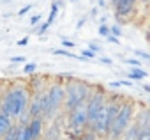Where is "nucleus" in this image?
Here are the masks:
<instances>
[{
  "label": "nucleus",
  "mask_w": 150,
  "mask_h": 140,
  "mask_svg": "<svg viewBox=\"0 0 150 140\" xmlns=\"http://www.w3.org/2000/svg\"><path fill=\"white\" fill-rule=\"evenodd\" d=\"M88 50H92L94 53H99V51H103V48H101L99 44H96V43H88Z\"/></svg>",
  "instance_id": "393cba45"
},
{
  "label": "nucleus",
  "mask_w": 150,
  "mask_h": 140,
  "mask_svg": "<svg viewBox=\"0 0 150 140\" xmlns=\"http://www.w3.org/2000/svg\"><path fill=\"white\" fill-rule=\"evenodd\" d=\"M46 96H48V106L42 114V119L46 122H51L55 117H58L60 110L64 108V98H65V89H64V82L62 80H55L48 85L46 89Z\"/></svg>",
  "instance_id": "20e7f679"
},
{
  "label": "nucleus",
  "mask_w": 150,
  "mask_h": 140,
  "mask_svg": "<svg viewBox=\"0 0 150 140\" xmlns=\"http://www.w3.org/2000/svg\"><path fill=\"white\" fill-rule=\"evenodd\" d=\"M85 23H87V16H83V18H80V20H78L76 29H78V30H80V29H83V25H85Z\"/></svg>",
  "instance_id": "c85d7f7f"
},
{
  "label": "nucleus",
  "mask_w": 150,
  "mask_h": 140,
  "mask_svg": "<svg viewBox=\"0 0 150 140\" xmlns=\"http://www.w3.org/2000/svg\"><path fill=\"white\" fill-rule=\"evenodd\" d=\"M138 0H117L113 4L115 6V18L118 21H127L129 14L134 11V6H136Z\"/></svg>",
  "instance_id": "423d86ee"
},
{
  "label": "nucleus",
  "mask_w": 150,
  "mask_h": 140,
  "mask_svg": "<svg viewBox=\"0 0 150 140\" xmlns=\"http://www.w3.org/2000/svg\"><path fill=\"white\" fill-rule=\"evenodd\" d=\"M28 128H30V133H32V138L34 140H42V133H44V128H46V121L42 117H32L30 122H28Z\"/></svg>",
  "instance_id": "6e6552de"
},
{
  "label": "nucleus",
  "mask_w": 150,
  "mask_h": 140,
  "mask_svg": "<svg viewBox=\"0 0 150 140\" xmlns=\"http://www.w3.org/2000/svg\"><path fill=\"white\" fill-rule=\"evenodd\" d=\"M14 135H16V122L13 124V128H11L9 131L4 135V138H2V140H14Z\"/></svg>",
  "instance_id": "f3484780"
},
{
  "label": "nucleus",
  "mask_w": 150,
  "mask_h": 140,
  "mask_svg": "<svg viewBox=\"0 0 150 140\" xmlns=\"http://www.w3.org/2000/svg\"><path fill=\"white\" fill-rule=\"evenodd\" d=\"M132 122L139 128V131L150 129V108L143 106L141 110H136V114H134V121H132Z\"/></svg>",
  "instance_id": "0eeeda50"
},
{
  "label": "nucleus",
  "mask_w": 150,
  "mask_h": 140,
  "mask_svg": "<svg viewBox=\"0 0 150 140\" xmlns=\"http://www.w3.org/2000/svg\"><path fill=\"white\" fill-rule=\"evenodd\" d=\"M145 39L150 43V25H148V27H146V30H145Z\"/></svg>",
  "instance_id": "473e14b6"
},
{
  "label": "nucleus",
  "mask_w": 150,
  "mask_h": 140,
  "mask_svg": "<svg viewBox=\"0 0 150 140\" xmlns=\"http://www.w3.org/2000/svg\"><path fill=\"white\" fill-rule=\"evenodd\" d=\"M124 62L132 66V67H141V60L139 59H124Z\"/></svg>",
  "instance_id": "412c9836"
},
{
  "label": "nucleus",
  "mask_w": 150,
  "mask_h": 140,
  "mask_svg": "<svg viewBox=\"0 0 150 140\" xmlns=\"http://www.w3.org/2000/svg\"><path fill=\"white\" fill-rule=\"evenodd\" d=\"M25 60H27V59H25L23 55H18V57H11V59H9L11 64H18V62H25Z\"/></svg>",
  "instance_id": "a878e982"
},
{
  "label": "nucleus",
  "mask_w": 150,
  "mask_h": 140,
  "mask_svg": "<svg viewBox=\"0 0 150 140\" xmlns=\"http://www.w3.org/2000/svg\"><path fill=\"white\" fill-rule=\"evenodd\" d=\"M48 29H50V25H48L46 21H42V23H41V25L37 27L35 34H37V36H42V34H46V30H48Z\"/></svg>",
  "instance_id": "6ab92c4d"
},
{
  "label": "nucleus",
  "mask_w": 150,
  "mask_h": 140,
  "mask_svg": "<svg viewBox=\"0 0 150 140\" xmlns=\"http://www.w3.org/2000/svg\"><path fill=\"white\" fill-rule=\"evenodd\" d=\"M106 39H108V43H113V44H120V39H118V37H115V36H111V34H110Z\"/></svg>",
  "instance_id": "c756f323"
},
{
  "label": "nucleus",
  "mask_w": 150,
  "mask_h": 140,
  "mask_svg": "<svg viewBox=\"0 0 150 140\" xmlns=\"http://www.w3.org/2000/svg\"><path fill=\"white\" fill-rule=\"evenodd\" d=\"M58 9H60V7H58V4H57V2H53V4H51V11H50V16H48V20H46V23H48L50 27L55 23V20H57V16H58Z\"/></svg>",
  "instance_id": "f8f14e48"
},
{
  "label": "nucleus",
  "mask_w": 150,
  "mask_h": 140,
  "mask_svg": "<svg viewBox=\"0 0 150 140\" xmlns=\"http://www.w3.org/2000/svg\"><path fill=\"white\" fill-rule=\"evenodd\" d=\"M127 76H129V80H143V78L148 76V73L143 67H132V69H129Z\"/></svg>",
  "instance_id": "9b49d317"
},
{
  "label": "nucleus",
  "mask_w": 150,
  "mask_h": 140,
  "mask_svg": "<svg viewBox=\"0 0 150 140\" xmlns=\"http://www.w3.org/2000/svg\"><path fill=\"white\" fill-rule=\"evenodd\" d=\"M81 57H85L87 60H90V59H96L97 53H94L92 50H87V48H85V50H81Z\"/></svg>",
  "instance_id": "aec40b11"
},
{
  "label": "nucleus",
  "mask_w": 150,
  "mask_h": 140,
  "mask_svg": "<svg viewBox=\"0 0 150 140\" xmlns=\"http://www.w3.org/2000/svg\"><path fill=\"white\" fill-rule=\"evenodd\" d=\"M14 140H34L28 124H18V122H16V135H14Z\"/></svg>",
  "instance_id": "1a4fd4ad"
},
{
  "label": "nucleus",
  "mask_w": 150,
  "mask_h": 140,
  "mask_svg": "<svg viewBox=\"0 0 150 140\" xmlns=\"http://www.w3.org/2000/svg\"><path fill=\"white\" fill-rule=\"evenodd\" d=\"M134 114H136V105H134V101L124 99V101L120 103V110H118V114H117V117H115V121H113L110 131L106 133L104 140H120V138L125 135L127 128L132 124Z\"/></svg>",
  "instance_id": "7ed1b4c3"
},
{
  "label": "nucleus",
  "mask_w": 150,
  "mask_h": 140,
  "mask_svg": "<svg viewBox=\"0 0 150 140\" xmlns=\"http://www.w3.org/2000/svg\"><path fill=\"white\" fill-rule=\"evenodd\" d=\"M97 34H99L101 37H108V36H110V27H108L106 23H101L99 29H97Z\"/></svg>",
  "instance_id": "2eb2a0df"
},
{
  "label": "nucleus",
  "mask_w": 150,
  "mask_h": 140,
  "mask_svg": "<svg viewBox=\"0 0 150 140\" xmlns=\"http://www.w3.org/2000/svg\"><path fill=\"white\" fill-rule=\"evenodd\" d=\"M64 89H65V98H64V114L71 112L72 108H76L81 103H87L88 96L92 94L94 87L88 82L78 80V78H71L67 82H64Z\"/></svg>",
  "instance_id": "f03ea898"
},
{
  "label": "nucleus",
  "mask_w": 150,
  "mask_h": 140,
  "mask_svg": "<svg viewBox=\"0 0 150 140\" xmlns=\"http://www.w3.org/2000/svg\"><path fill=\"white\" fill-rule=\"evenodd\" d=\"M110 34H111V36H115V37H118V39H120V37H122V34H124V32H122V29H120V25H113V27H110Z\"/></svg>",
  "instance_id": "dca6fc26"
},
{
  "label": "nucleus",
  "mask_w": 150,
  "mask_h": 140,
  "mask_svg": "<svg viewBox=\"0 0 150 140\" xmlns=\"http://www.w3.org/2000/svg\"><path fill=\"white\" fill-rule=\"evenodd\" d=\"M28 41H30V39L25 36V37H21L20 41H16V46H27V44H28Z\"/></svg>",
  "instance_id": "cd10ccee"
},
{
  "label": "nucleus",
  "mask_w": 150,
  "mask_h": 140,
  "mask_svg": "<svg viewBox=\"0 0 150 140\" xmlns=\"http://www.w3.org/2000/svg\"><path fill=\"white\" fill-rule=\"evenodd\" d=\"M132 51H134V55L139 57V60H143V59L145 60H150V53L148 51H143V50H132Z\"/></svg>",
  "instance_id": "a211bd4d"
},
{
  "label": "nucleus",
  "mask_w": 150,
  "mask_h": 140,
  "mask_svg": "<svg viewBox=\"0 0 150 140\" xmlns=\"http://www.w3.org/2000/svg\"><path fill=\"white\" fill-rule=\"evenodd\" d=\"M97 7H106V0H97Z\"/></svg>",
  "instance_id": "72a5a7b5"
},
{
  "label": "nucleus",
  "mask_w": 150,
  "mask_h": 140,
  "mask_svg": "<svg viewBox=\"0 0 150 140\" xmlns=\"http://www.w3.org/2000/svg\"><path fill=\"white\" fill-rule=\"evenodd\" d=\"M97 60L101 64H106V66H111L113 64V59H110V57H97Z\"/></svg>",
  "instance_id": "bb28decb"
},
{
  "label": "nucleus",
  "mask_w": 150,
  "mask_h": 140,
  "mask_svg": "<svg viewBox=\"0 0 150 140\" xmlns=\"http://www.w3.org/2000/svg\"><path fill=\"white\" fill-rule=\"evenodd\" d=\"M41 18H42V14H34V16L30 18V27H34V25H37V23L41 21Z\"/></svg>",
  "instance_id": "b1692460"
},
{
  "label": "nucleus",
  "mask_w": 150,
  "mask_h": 140,
  "mask_svg": "<svg viewBox=\"0 0 150 140\" xmlns=\"http://www.w3.org/2000/svg\"><path fill=\"white\" fill-rule=\"evenodd\" d=\"M30 96H32V91H30L28 84L16 82V84L7 85L0 92V112L9 115L16 122L18 117L28 110Z\"/></svg>",
  "instance_id": "f257e3e1"
},
{
  "label": "nucleus",
  "mask_w": 150,
  "mask_h": 140,
  "mask_svg": "<svg viewBox=\"0 0 150 140\" xmlns=\"http://www.w3.org/2000/svg\"><path fill=\"white\" fill-rule=\"evenodd\" d=\"M120 140H132V138H129V136H127V135H124V136H122V138H120Z\"/></svg>",
  "instance_id": "c9c22d12"
},
{
  "label": "nucleus",
  "mask_w": 150,
  "mask_h": 140,
  "mask_svg": "<svg viewBox=\"0 0 150 140\" xmlns=\"http://www.w3.org/2000/svg\"><path fill=\"white\" fill-rule=\"evenodd\" d=\"M35 69H37V64H35V62H30V64H25L23 73L30 76V75H34V73H35Z\"/></svg>",
  "instance_id": "ddd939ff"
},
{
  "label": "nucleus",
  "mask_w": 150,
  "mask_h": 140,
  "mask_svg": "<svg viewBox=\"0 0 150 140\" xmlns=\"http://www.w3.org/2000/svg\"><path fill=\"white\" fill-rule=\"evenodd\" d=\"M65 117V129L83 133L88 129V117H87V103L78 105L76 108H72L71 112L64 114Z\"/></svg>",
  "instance_id": "39448f33"
},
{
  "label": "nucleus",
  "mask_w": 150,
  "mask_h": 140,
  "mask_svg": "<svg viewBox=\"0 0 150 140\" xmlns=\"http://www.w3.org/2000/svg\"><path fill=\"white\" fill-rule=\"evenodd\" d=\"M143 91H146V92H150V85H143Z\"/></svg>",
  "instance_id": "f704fd0d"
},
{
  "label": "nucleus",
  "mask_w": 150,
  "mask_h": 140,
  "mask_svg": "<svg viewBox=\"0 0 150 140\" xmlns=\"http://www.w3.org/2000/svg\"><path fill=\"white\" fill-rule=\"evenodd\" d=\"M55 140H62V138H55Z\"/></svg>",
  "instance_id": "58836bf2"
},
{
  "label": "nucleus",
  "mask_w": 150,
  "mask_h": 140,
  "mask_svg": "<svg viewBox=\"0 0 150 140\" xmlns=\"http://www.w3.org/2000/svg\"><path fill=\"white\" fill-rule=\"evenodd\" d=\"M32 7H34L32 4H27V6H23V7H21V9L18 11V16H25V14H27V13H28V11L32 9Z\"/></svg>",
  "instance_id": "5701e85b"
},
{
  "label": "nucleus",
  "mask_w": 150,
  "mask_h": 140,
  "mask_svg": "<svg viewBox=\"0 0 150 140\" xmlns=\"http://www.w3.org/2000/svg\"><path fill=\"white\" fill-rule=\"evenodd\" d=\"M97 138H99V136H97L94 131H90V129H85L83 135L80 136V140H97Z\"/></svg>",
  "instance_id": "4468645a"
},
{
  "label": "nucleus",
  "mask_w": 150,
  "mask_h": 140,
  "mask_svg": "<svg viewBox=\"0 0 150 140\" xmlns=\"http://www.w3.org/2000/svg\"><path fill=\"white\" fill-rule=\"evenodd\" d=\"M122 85H124V87H134L131 80H120V87H122Z\"/></svg>",
  "instance_id": "7c9ffc66"
},
{
  "label": "nucleus",
  "mask_w": 150,
  "mask_h": 140,
  "mask_svg": "<svg viewBox=\"0 0 150 140\" xmlns=\"http://www.w3.org/2000/svg\"><path fill=\"white\" fill-rule=\"evenodd\" d=\"M62 46L67 50V48H74V46H76V43H74V41H71V39H62Z\"/></svg>",
  "instance_id": "4be33fe9"
},
{
  "label": "nucleus",
  "mask_w": 150,
  "mask_h": 140,
  "mask_svg": "<svg viewBox=\"0 0 150 140\" xmlns=\"http://www.w3.org/2000/svg\"><path fill=\"white\" fill-rule=\"evenodd\" d=\"M13 124H14V121H13L9 115H6V114L0 112V140H2L4 135L13 128Z\"/></svg>",
  "instance_id": "9d476101"
},
{
  "label": "nucleus",
  "mask_w": 150,
  "mask_h": 140,
  "mask_svg": "<svg viewBox=\"0 0 150 140\" xmlns=\"http://www.w3.org/2000/svg\"><path fill=\"white\" fill-rule=\"evenodd\" d=\"M97 11H99V7H94L92 11H90V18L94 20V18H97Z\"/></svg>",
  "instance_id": "2f4dec72"
},
{
  "label": "nucleus",
  "mask_w": 150,
  "mask_h": 140,
  "mask_svg": "<svg viewBox=\"0 0 150 140\" xmlns=\"http://www.w3.org/2000/svg\"><path fill=\"white\" fill-rule=\"evenodd\" d=\"M115 2H117V0H111V4H115Z\"/></svg>",
  "instance_id": "e433bc0d"
},
{
  "label": "nucleus",
  "mask_w": 150,
  "mask_h": 140,
  "mask_svg": "<svg viewBox=\"0 0 150 140\" xmlns=\"http://www.w3.org/2000/svg\"><path fill=\"white\" fill-rule=\"evenodd\" d=\"M71 2H78V0H71Z\"/></svg>",
  "instance_id": "4c0bfd02"
}]
</instances>
